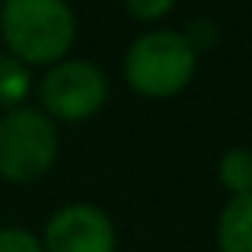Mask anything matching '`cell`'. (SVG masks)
<instances>
[{
  "label": "cell",
  "mask_w": 252,
  "mask_h": 252,
  "mask_svg": "<svg viewBox=\"0 0 252 252\" xmlns=\"http://www.w3.org/2000/svg\"><path fill=\"white\" fill-rule=\"evenodd\" d=\"M0 35L23 64H58L77 38V16L64 0H6Z\"/></svg>",
  "instance_id": "obj_1"
},
{
  "label": "cell",
  "mask_w": 252,
  "mask_h": 252,
  "mask_svg": "<svg viewBox=\"0 0 252 252\" xmlns=\"http://www.w3.org/2000/svg\"><path fill=\"white\" fill-rule=\"evenodd\" d=\"M198 51L176 29H150L131 42L125 55V80L150 99H169L191 83Z\"/></svg>",
  "instance_id": "obj_2"
},
{
  "label": "cell",
  "mask_w": 252,
  "mask_h": 252,
  "mask_svg": "<svg viewBox=\"0 0 252 252\" xmlns=\"http://www.w3.org/2000/svg\"><path fill=\"white\" fill-rule=\"evenodd\" d=\"M58 150V128L42 109L19 105L0 115V179L35 182L55 166Z\"/></svg>",
  "instance_id": "obj_3"
},
{
  "label": "cell",
  "mask_w": 252,
  "mask_h": 252,
  "mask_svg": "<svg viewBox=\"0 0 252 252\" xmlns=\"http://www.w3.org/2000/svg\"><path fill=\"white\" fill-rule=\"evenodd\" d=\"M109 96V77L99 64L83 61V58H64V61L51 64L48 74L38 83V99H42V112L55 122H83V118L96 115L105 105Z\"/></svg>",
  "instance_id": "obj_4"
},
{
  "label": "cell",
  "mask_w": 252,
  "mask_h": 252,
  "mask_svg": "<svg viewBox=\"0 0 252 252\" xmlns=\"http://www.w3.org/2000/svg\"><path fill=\"white\" fill-rule=\"evenodd\" d=\"M115 227L96 204L74 201L58 208L45 223V252H115Z\"/></svg>",
  "instance_id": "obj_5"
},
{
  "label": "cell",
  "mask_w": 252,
  "mask_h": 252,
  "mask_svg": "<svg viewBox=\"0 0 252 252\" xmlns=\"http://www.w3.org/2000/svg\"><path fill=\"white\" fill-rule=\"evenodd\" d=\"M217 249L220 252H252V191L230 198L217 217Z\"/></svg>",
  "instance_id": "obj_6"
},
{
  "label": "cell",
  "mask_w": 252,
  "mask_h": 252,
  "mask_svg": "<svg viewBox=\"0 0 252 252\" xmlns=\"http://www.w3.org/2000/svg\"><path fill=\"white\" fill-rule=\"evenodd\" d=\"M32 90V74L29 64H23L19 58H13L10 51L0 55V109H19L26 102Z\"/></svg>",
  "instance_id": "obj_7"
},
{
  "label": "cell",
  "mask_w": 252,
  "mask_h": 252,
  "mask_svg": "<svg viewBox=\"0 0 252 252\" xmlns=\"http://www.w3.org/2000/svg\"><path fill=\"white\" fill-rule=\"evenodd\" d=\"M217 179L223 189L236 195H249L252 191V150L249 147H230L217 163Z\"/></svg>",
  "instance_id": "obj_8"
},
{
  "label": "cell",
  "mask_w": 252,
  "mask_h": 252,
  "mask_svg": "<svg viewBox=\"0 0 252 252\" xmlns=\"http://www.w3.org/2000/svg\"><path fill=\"white\" fill-rule=\"evenodd\" d=\"M0 252H45L42 240L23 227H3L0 230Z\"/></svg>",
  "instance_id": "obj_9"
},
{
  "label": "cell",
  "mask_w": 252,
  "mask_h": 252,
  "mask_svg": "<svg viewBox=\"0 0 252 252\" xmlns=\"http://www.w3.org/2000/svg\"><path fill=\"white\" fill-rule=\"evenodd\" d=\"M172 6H176L172 0H128L125 10H128L134 19H141V23H154V19L172 13Z\"/></svg>",
  "instance_id": "obj_10"
}]
</instances>
